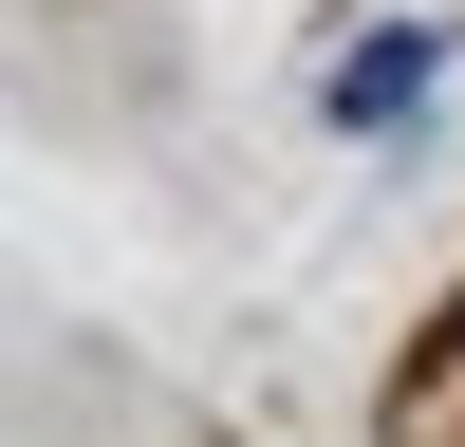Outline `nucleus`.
Instances as JSON below:
<instances>
[{"label":"nucleus","instance_id":"obj_1","mask_svg":"<svg viewBox=\"0 0 465 447\" xmlns=\"http://www.w3.org/2000/svg\"><path fill=\"white\" fill-rule=\"evenodd\" d=\"M429 74H447V37H429V19H391L354 74H335V131H391V112H429Z\"/></svg>","mask_w":465,"mask_h":447}]
</instances>
